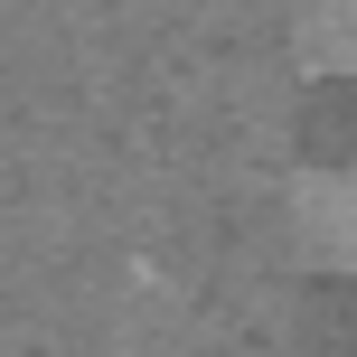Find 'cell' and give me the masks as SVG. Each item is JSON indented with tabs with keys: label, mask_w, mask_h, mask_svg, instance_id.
<instances>
[{
	"label": "cell",
	"mask_w": 357,
	"mask_h": 357,
	"mask_svg": "<svg viewBox=\"0 0 357 357\" xmlns=\"http://www.w3.org/2000/svg\"><path fill=\"white\" fill-rule=\"evenodd\" d=\"M291 235H301L310 264L357 273V169H310L291 188Z\"/></svg>",
	"instance_id": "obj_1"
},
{
	"label": "cell",
	"mask_w": 357,
	"mask_h": 357,
	"mask_svg": "<svg viewBox=\"0 0 357 357\" xmlns=\"http://www.w3.org/2000/svg\"><path fill=\"white\" fill-rule=\"evenodd\" d=\"M291 47L310 75H357V0H291Z\"/></svg>",
	"instance_id": "obj_2"
}]
</instances>
